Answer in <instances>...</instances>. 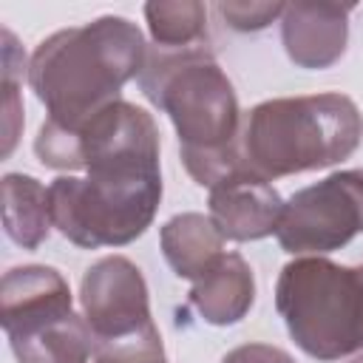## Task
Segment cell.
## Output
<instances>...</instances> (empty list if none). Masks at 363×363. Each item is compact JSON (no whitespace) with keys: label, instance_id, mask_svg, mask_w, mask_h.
<instances>
[{"label":"cell","instance_id":"6","mask_svg":"<svg viewBox=\"0 0 363 363\" xmlns=\"http://www.w3.org/2000/svg\"><path fill=\"white\" fill-rule=\"evenodd\" d=\"M159 128L133 102H113L77 128L45 119L34 153L51 170H159Z\"/></svg>","mask_w":363,"mask_h":363},{"label":"cell","instance_id":"15","mask_svg":"<svg viewBox=\"0 0 363 363\" xmlns=\"http://www.w3.org/2000/svg\"><path fill=\"white\" fill-rule=\"evenodd\" d=\"M9 343L17 363H88L94 354V335L77 312L14 335Z\"/></svg>","mask_w":363,"mask_h":363},{"label":"cell","instance_id":"5","mask_svg":"<svg viewBox=\"0 0 363 363\" xmlns=\"http://www.w3.org/2000/svg\"><path fill=\"white\" fill-rule=\"evenodd\" d=\"M162 170H94L57 176L48 187L51 221L77 247H125L153 221Z\"/></svg>","mask_w":363,"mask_h":363},{"label":"cell","instance_id":"20","mask_svg":"<svg viewBox=\"0 0 363 363\" xmlns=\"http://www.w3.org/2000/svg\"><path fill=\"white\" fill-rule=\"evenodd\" d=\"M349 363H363V354H360V357H354V360H349Z\"/></svg>","mask_w":363,"mask_h":363},{"label":"cell","instance_id":"13","mask_svg":"<svg viewBox=\"0 0 363 363\" xmlns=\"http://www.w3.org/2000/svg\"><path fill=\"white\" fill-rule=\"evenodd\" d=\"M162 252L179 278L199 281L221 255L224 235L204 213H179L162 227Z\"/></svg>","mask_w":363,"mask_h":363},{"label":"cell","instance_id":"4","mask_svg":"<svg viewBox=\"0 0 363 363\" xmlns=\"http://www.w3.org/2000/svg\"><path fill=\"white\" fill-rule=\"evenodd\" d=\"M275 306L289 337L309 357L329 363L363 352V264L295 258L278 275Z\"/></svg>","mask_w":363,"mask_h":363},{"label":"cell","instance_id":"1","mask_svg":"<svg viewBox=\"0 0 363 363\" xmlns=\"http://www.w3.org/2000/svg\"><path fill=\"white\" fill-rule=\"evenodd\" d=\"M147 45L136 23L119 14L45 37L28 60V85L48 119L77 128L122 99V88L145 68Z\"/></svg>","mask_w":363,"mask_h":363},{"label":"cell","instance_id":"10","mask_svg":"<svg viewBox=\"0 0 363 363\" xmlns=\"http://www.w3.org/2000/svg\"><path fill=\"white\" fill-rule=\"evenodd\" d=\"M74 315L68 281L45 264L14 267L0 284V323L6 337Z\"/></svg>","mask_w":363,"mask_h":363},{"label":"cell","instance_id":"18","mask_svg":"<svg viewBox=\"0 0 363 363\" xmlns=\"http://www.w3.org/2000/svg\"><path fill=\"white\" fill-rule=\"evenodd\" d=\"M286 3H218V14L235 31H261L284 14Z\"/></svg>","mask_w":363,"mask_h":363},{"label":"cell","instance_id":"12","mask_svg":"<svg viewBox=\"0 0 363 363\" xmlns=\"http://www.w3.org/2000/svg\"><path fill=\"white\" fill-rule=\"evenodd\" d=\"M255 301V278L238 252H224L190 289V306L213 326L238 323Z\"/></svg>","mask_w":363,"mask_h":363},{"label":"cell","instance_id":"3","mask_svg":"<svg viewBox=\"0 0 363 363\" xmlns=\"http://www.w3.org/2000/svg\"><path fill=\"white\" fill-rule=\"evenodd\" d=\"M139 88L170 116L182 159L227 153L241 145L238 96L207 43L190 48L147 45Z\"/></svg>","mask_w":363,"mask_h":363},{"label":"cell","instance_id":"19","mask_svg":"<svg viewBox=\"0 0 363 363\" xmlns=\"http://www.w3.org/2000/svg\"><path fill=\"white\" fill-rule=\"evenodd\" d=\"M221 363H295L284 349L269 343H244L224 354Z\"/></svg>","mask_w":363,"mask_h":363},{"label":"cell","instance_id":"17","mask_svg":"<svg viewBox=\"0 0 363 363\" xmlns=\"http://www.w3.org/2000/svg\"><path fill=\"white\" fill-rule=\"evenodd\" d=\"M26 68V54L20 51L14 34L3 28V156H9L17 145V133L23 128V102L17 96V71Z\"/></svg>","mask_w":363,"mask_h":363},{"label":"cell","instance_id":"7","mask_svg":"<svg viewBox=\"0 0 363 363\" xmlns=\"http://www.w3.org/2000/svg\"><path fill=\"white\" fill-rule=\"evenodd\" d=\"M363 233V170H337L284 201L278 244L292 255H326Z\"/></svg>","mask_w":363,"mask_h":363},{"label":"cell","instance_id":"8","mask_svg":"<svg viewBox=\"0 0 363 363\" xmlns=\"http://www.w3.org/2000/svg\"><path fill=\"white\" fill-rule=\"evenodd\" d=\"M79 303L94 335V349L119 346L156 329L150 318L147 284L139 267L125 255L99 258L85 269Z\"/></svg>","mask_w":363,"mask_h":363},{"label":"cell","instance_id":"9","mask_svg":"<svg viewBox=\"0 0 363 363\" xmlns=\"http://www.w3.org/2000/svg\"><path fill=\"white\" fill-rule=\"evenodd\" d=\"M352 3H286L281 14V40L298 68L323 71L346 54Z\"/></svg>","mask_w":363,"mask_h":363},{"label":"cell","instance_id":"11","mask_svg":"<svg viewBox=\"0 0 363 363\" xmlns=\"http://www.w3.org/2000/svg\"><path fill=\"white\" fill-rule=\"evenodd\" d=\"M210 218L227 241H258L278 230L284 199L278 190L255 176L241 170L210 187Z\"/></svg>","mask_w":363,"mask_h":363},{"label":"cell","instance_id":"16","mask_svg":"<svg viewBox=\"0 0 363 363\" xmlns=\"http://www.w3.org/2000/svg\"><path fill=\"white\" fill-rule=\"evenodd\" d=\"M153 45L190 48L207 37V6L199 0H156L145 6Z\"/></svg>","mask_w":363,"mask_h":363},{"label":"cell","instance_id":"14","mask_svg":"<svg viewBox=\"0 0 363 363\" xmlns=\"http://www.w3.org/2000/svg\"><path fill=\"white\" fill-rule=\"evenodd\" d=\"M0 187H3L6 235L23 250H37L54 227L48 190L34 176H26V173H6Z\"/></svg>","mask_w":363,"mask_h":363},{"label":"cell","instance_id":"2","mask_svg":"<svg viewBox=\"0 0 363 363\" xmlns=\"http://www.w3.org/2000/svg\"><path fill=\"white\" fill-rule=\"evenodd\" d=\"M363 139V113L346 94H309L258 102L241 122L247 170L272 182L349 159Z\"/></svg>","mask_w":363,"mask_h":363}]
</instances>
